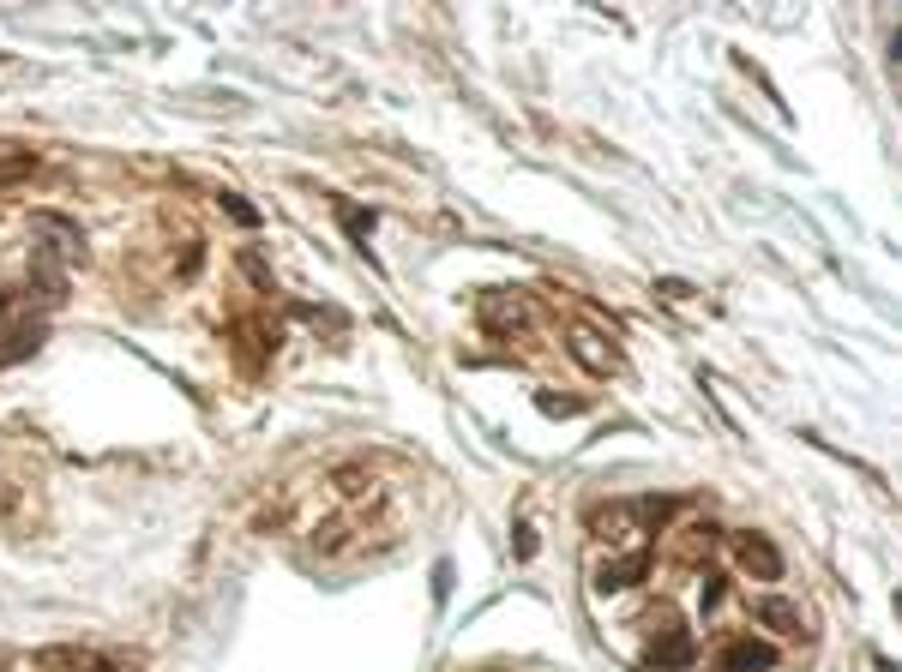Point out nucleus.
I'll return each instance as SVG.
<instances>
[{"label": "nucleus", "instance_id": "nucleus-19", "mask_svg": "<svg viewBox=\"0 0 902 672\" xmlns=\"http://www.w3.org/2000/svg\"><path fill=\"white\" fill-rule=\"evenodd\" d=\"M529 552H536V529L524 522V529H517V559H529Z\"/></svg>", "mask_w": 902, "mask_h": 672}, {"label": "nucleus", "instance_id": "nucleus-8", "mask_svg": "<svg viewBox=\"0 0 902 672\" xmlns=\"http://www.w3.org/2000/svg\"><path fill=\"white\" fill-rule=\"evenodd\" d=\"M776 661H782V649L771 636H734V642H722V649H716V661H710V666H716V672H771Z\"/></svg>", "mask_w": 902, "mask_h": 672}, {"label": "nucleus", "instance_id": "nucleus-1", "mask_svg": "<svg viewBox=\"0 0 902 672\" xmlns=\"http://www.w3.org/2000/svg\"><path fill=\"white\" fill-rule=\"evenodd\" d=\"M644 576H650V546L589 552V594H596V601H619V594L644 589Z\"/></svg>", "mask_w": 902, "mask_h": 672}, {"label": "nucleus", "instance_id": "nucleus-2", "mask_svg": "<svg viewBox=\"0 0 902 672\" xmlns=\"http://www.w3.org/2000/svg\"><path fill=\"white\" fill-rule=\"evenodd\" d=\"M644 511H638V499H614V504H596L589 511V541H596V552L608 546V552H632V546H644Z\"/></svg>", "mask_w": 902, "mask_h": 672}, {"label": "nucleus", "instance_id": "nucleus-12", "mask_svg": "<svg viewBox=\"0 0 902 672\" xmlns=\"http://www.w3.org/2000/svg\"><path fill=\"white\" fill-rule=\"evenodd\" d=\"M314 546H319V559H344V552L355 546V529H349L344 516H325L319 534H314Z\"/></svg>", "mask_w": 902, "mask_h": 672}, {"label": "nucleus", "instance_id": "nucleus-18", "mask_svg": "<svg viewBox=\"0 0 902 672\" xmlns=\"http://www.w3.org/2000/svg\"><path fill=\"white\" fill-rule=\"evenodd\" d=\"M452 594V564H434V601H446Z\"/></svg>", "mask_w": 902, "mask_h": 672}, {"label": "nucleus", "instance_id": "nucleus-17", "mask_svg": "<svg viewBox=\"0 0 902 672\" xmlns=\"http://www.w3.org/2000/svg\"><path fill=\"white\" fill-rule=\"evenodd\" d=\"M656 289H662V301H686V294H692V282H680V277H662Z\"/></svg>", "mask_w": 902, "mask_h": 672}, {"label": "nucleus", "instance_id": "nucleus-21", "mask_svg": "<svg viewBox=\"0 0 902 672\" xmlns=\"http://www.w3.org/2000/svg\"><path fill=\"white\" fill-rule=\"evenodd\" d=\"M12 301H19V289H0V312H7Z\"/></svg>", "mask_w": 902, "mask_h": 672}, {"label": "nucleus", "instance_id": "nucleus-5", "mask_svg": "<svg viewBox=\"0 0 902 672\" xmlns=\"http://www.w3.org/2000/svg\"><path fill=\"white\" fill-rule=\"evenodd\" d=\"M692 661H698V636H692L680 619H662L656 636H650V649H644V672H686Z\"/></svg>", "mask_w": 902, "mask_h": 672}, {"label": "nucleus", "instance_id": "nucleus-4", "mask_svg": "<svg viewBox=\"0 0 902 672\" xmlns=\"http://www.w3.org/2000/svg\"><path fill=\"white\" fill-rule=\"evenodd\" d=\"M728 559H734V571L752 576V582H782L789 576V559H782V546L764 529H734L728 534Z\"/></svg>", "mask_w": 902, "mask_h": 672}, {"label": "nucleus", "instance_id": "nucleus-16", "mask_svg": "<svg viewBox=\"0 0 902 672\" xmlns=\"http://www.w3.org/2000/svg\"><path fill=\"white\" fill-rule=\"evenodd\" d=\"M217 204H224V211H229L235 222H241V229H259V211L241 199V192H217Z\"/></svg>", "mask_w": 902, "mask_h": 672}, {"label": "nucleus", "instance_id": "nucleus-14", "mask_svg": "<svg viewBox=\"0 0 902 672\" xmlns=\"http://www.w3.org/2000/svg\"><path fill=\"white\" fill-rule=\"evenodd\" d=\"M536 409L548 414V421H572V414H584L578 397H559V391H536Z\"/></svg>", "mask_w": 902, "mask_h": 672}, {"label": "nucleus", "instance_id": "nucleus-6", "mask_svg": "<svg viewBox=\"0 0 902 672\" xmlns=\"http://www.w3.org/2000/svg\"><path fill=\"white\" fill-rule=\"evenodd\" d=\"M482 324L494 337H524V331H536V301L529 294H506V289H494V294H482Z\"/></svg>", "mask_w": 902, "mask_h": 672}, {"label": "nucleus", "instance_id": "nucleus-13", "mask_svg": "<svg viewBox=\"0 0 902 672\" xmlns=\"http://www.w3.org/2000/svg\"><path fill=\"white\" fill-rule=\"evenodd\" d=\"M31 169H37V151H24V144H7V139H0V187L24 181Z\"/></svg>", "mask_w": 902, "mask_h": 672}, {"label": "nucleus", "instance_id": "nucleus-15", "mask_svg": "<svg viewBox=\"0 0 902 672\" xmlns=\"http://www.w3.org/2000/svg\"><path fill=\"white\" fill-rule=\"evenodd\" d=\"M344 229H349V241L367 252V234H374V211H361V204H344Z\"/></svg>", "mask_w": 902, "mask_h": 672}, {"label": "nucleus", "instance_id": "nucleus-20", "mask_svg": "<svg viewBox=\"0 0 902 672\" xmlns=\"http://www.w3.org/2000/svg\"><path fill=\"white\" fill-rule=\"evenodd\" d=\"M79 672H121V666H115V661H85Z\"/></svg>", "mask_w": 902, "mask_h": 672}, {"label": "nucleus", "instance_id": "nucleus-10", "mask_svg": "<svg viewBox=\"0 0 902 672\" xmlns=\"http://www.w3.org/2000/svg\"><path fill=\"white\" fill-rule=\"evenodd\" d=\"M728 601H734V582L722 576V571H704V582H698V619L710 624V619H716V612L728 606Z\"/></svg>", "mask_w": 902, "mask_h": 672}, {"label": "nucleus", "instance_id": "nucleus-9", "mask_svg": "<svg viewBox=\"0 0 902 672\" xmlns=\"http://www.w3.org/2000/svg\"><path fill=\"white\" fill-rule=\"evenodd\" d=\"M331 492L344 504H361V499H379V474L367 469V462H344V469H331Z\"/></svg>", "mask_w": 902, "mask_h": 672}, {"label": "nucleus", "instance_id": "nucleus-11", "mask_svg": "<svg viewBox=\"0 0 902 672\" xmlns=\"http://www.w3.org/2000/svg\"><path fill=\"white\" fill-rule=\"evenodd\" d=\"M37 349H42V324H19V331H7V337H0V367H12V361H31Z\"/></svg>", "mask_w": 902, "mask_h": 672}, {"label": "nucleus", "instance_id": "nucleus-7", "mask_svg": "<svg viewBox=\"0 0 902 672\" xmlns=\"http://www.w3.org/2000/svg\"><path fill=\"white\" fill-rule=\"evenodd\" d=\"M566 354L589 372V379H614L619 372V349L602 331H589V324H572L566 331Z\"/></svg>", "mask_w": 902, "mask_h": 672}, {"label": "nucleus", "instance_id": "nucleus-3", "mask_svg": "<svg viewBox=\"0 0 902 672\" xmlns=\"http://www.w3.org/2000/svg\"><path fill=\"white\" fill-rule=\"evenodd\" d=\"M746 612H752V624L771 631V642H812L819 636L806 601H794V594H759V601H746Z\"/></svg>", "mask_w": 902, "mask_h": 672}]
</instances>
